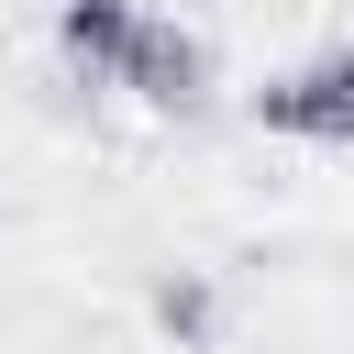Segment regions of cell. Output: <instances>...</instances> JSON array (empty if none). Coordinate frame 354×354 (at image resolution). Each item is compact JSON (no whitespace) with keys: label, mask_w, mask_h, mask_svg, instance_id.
Instances as JSON below:
<instances>
[{"label":"cell","mask_w":354,"mask_h":354,"mask_svg":"<svg viewBox=\"0 0 354 354\" xmlns=\"http://www.w3.org/2000/svg\"><path fill=\"white\" fill-rule=\"evenodd\" d=\"M122 88H144L155 111H188V100H199V44H188L177 22H144L133 55H122Z\"/></svg>","instance_id":"7a4b0ae2"},{"label":"cell","mask_w":354,"mask_h":354,"mask_svg":"<svg viewBox=\"0 0 354 354\" xmlns=\"http://www.w3.org/2000/svg\"><path fill=\"white\" fill-rule=\"evenodd\" d=\"M133 33H144L133 0H66V11H55V44H66V66H88V77H122Z\"/></svg>","instance_id":"3957f363"},{"label":"cell","mask_w":354,"mask_h":354,"mask_svg":"<svg viewBox=\"0 0 354 354\" xmlns=\"http://www.w3.org/2000/svg\"><path fill=\"white\" fill-rule=\"evenodd\" d=\"M254 122L266 133H299V144H343L354 133V55H321L299 77H266L254 88Z\"/></svg>","instance_id":"6da1fadb"}]
</instances>
